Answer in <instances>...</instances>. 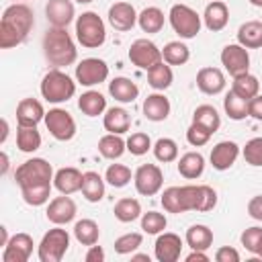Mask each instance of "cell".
<instances>
[{
  "label": "cell",
  "mask_w": 262,
  "mask_h": 262,
  "mask_svg": "<svg viewBox=\"0 0 262 262\" xmlns=\"http://www.w3.org/2000/svg\"><path fill=\"white\" fill-rule=\"evenodd\" d=\"M33 27H35V16L27 4L16 2V4L6 6L0 18V47L12 49L25 43Z\"/></svg>",
  "instance_id": "1"
},
{
  "label": "cell",
  "mask_w": 262,
  "mask_h": 262,
  "mask_svg": "<svg viewBox=\"0 0 262 262\" xmlns=\"http://www.w3.org/2000/svg\"><path fill=\"white\" fill-rule=\"evenodd\" d=\"M43 55L49 61V66L53 68H66L72 66L78 59V49L76 43L72 39V35L68 33V29H59V27H49L43 35Z\"/></svg>",
  "instance_id": "2"
},
{
  "label": "cell",
  "mask_w": 262,
  "mask_h": 262,
  "mask_svg": "<svg viewBox=\"0 0 262 262\" xmlns=\"http://www.w3.org/2000/svg\"><path fill=\"white\" fill-rule=\"evenodd\" d=\"M76 94V82L61 72L59 68H51L43 80H41V96L51 102V104H59V102H68L72 96Z\"/></svg>",
  "instance_id": "3"
},
{
  "label": "cell",
  "mask_w": 262,
  "mask_h": 262,
  "mask_svg": "<svg viewBox=\"0 0 262 262\" xmlns=\"http://www.w3.org/2000/svg\"><path fill=\"white\" fill-rule=\"evenodd\" d=\"M76 39L86 49H96L106 41V27L98 12L86 10L76 16Z\"/></svg>",
  "instance_id": "4"
},
{
  "label": "cell",
  "mask_w": 262,
  "mask_h": 262,
  "mask_svg": "<svg viewBox=\"0 0 262 262\" xmlns=\"http://www.w3.org/2000/svg\"><path fill=\"white\" fill-rule=\"evenodd\" d=\"M168 20L180 39H194L203 27V16L188 4H172Z\"/></svg>",
  "instance_id": "5"
},
{
  "label": "cell",
  "mask_w": 262,
  "mask_h": 262,
  "mask_svg": "<svg viewBox=\"0 0 262 262\" xmlns=\"http://www.w3.org/2000/svg\"><path fill=\"white\" fill-rule=\"evenodd\" d=\"M14 180H16V184L20 188L39 186V184H51V180H53V168L43 158H31V160L23 162L16 168Z\"/></svg>",
  "instance_id": "6"
},
{
  "label": "cell",
  "mask_w": 262,
  "mask_h": 262,
  "mask_svg": "<svg viewBox=\"0 0 262 262\" xmlns=\"http://www.w3.org/2000/svg\"><path fill=\"white\" fill-rule=\"evenodd\" d=\"M68 248H70V233L61 229V225H55L41 237L37 246V256L41 262H59L66 256Z\"/></svg>",
  "instance_id": "7"
},
{
  "label": "cell",
  "mask_w": 262,
  "mask_h": 262,
  "mask_svg": "<svg viewBox=\"0 0 262 262\" xmlns=\"http://www.w3.org/2000/svg\"><path fill=\"white\" fill-rule=\"evenodd\" d=\"M45 127L57 141H70L76 135V121L66 108H49L45 113Z\"/></svg>",
  "instance_id": "8"
},
{
  "label": "cell",
  "mask_w": 262,
  "mask_h": 262,
  "mask_svg": "<svg viewBox=\"0 0 262 262\" xmlns=\"http://www.w3.org/2000/svg\"><path fill=\"white\" fill-rule=\"evenodd\" d=\"M133 184L141 196H154L162 190L164 174L156 164H141L133 174Z\"/></svg>",
  "instance_id": "9"
},
{
  "label": "cell",
  "mask_w": 262,
  "mask_h": 262,
  "mask_svg": "<svg viewBox=\"0 0 262 262\" xmlns=\"http://www.w3.org/2000/svg\"><path fill=\"white\" fill-rule=\"evenodd\" d=\"M129 59H131L133 66H137V68H141V70H145V72H147L149 68H154L156 63L164 61V59H162V49H160L154 41H149V39H145V37L135 39V41L131 43V47H129Z\"/></svg>",
  "instance_id": "10"
},
{
  "label": "cell",
  "mask_w": 262,
  "mask_h": 262,
  "mask_svg": "<svg viewBox=\"0 0 262 262\" xmlns=\"http://www.w3.org/2000/svg\"><path fill=\"white\" fill-rule=\"evenodd\" d=\"M221 66L225 68V72L235 78V76H242V74H248L250 72V53L244 45L239 43H229L221 49Z\"/></svg>",
  "instance_id": "11"
},
{
  "label": "cell",
  "mask_w": 262,
  "mask_h": 262,
  "mask_svg": "<svg viewBox=\"0 0 262 262\" xmlns=\"http://www.w3.org/2000/svg\"><path fill=\"white\" fill-rule=\"evenodd\" d=\"M108 78V66L104 59L98 57H86L76 66V82L92 88L96 84H102Z\"/></svg>",
  "instance_id": "12"
},
{
  "label": "cell",
  "mask_w": 262,
  "mask_h": 262,
  "mask_svg": "<svg viewBox=\"0 0 262 262\" xmlns=\"http://www.w3.org/2000/svg\"><path fill=\"white\" fill-rule=\"evenodd\" d=\"M33 237L25 231L10 235L8 244L2 250V262H27L33 254Z\"/></svg>",
  "instance_id": "13"
},
{
  "label": "cell",
  "mask_w": 262,
  "mask_h": 262,
  "mask_svg": "<svg viewBox=\"0 0 262 262\" xmlns=\"http://www.w3.org/2000/svg\"><path fill=\"white\" fill-rule=\"evenodd\" d=\"M76 213H78V207L70 194H61V196L51 199L47 205V211H45L47 219L53 225H68L70 221H74Z\"/></svg>",
  "instance_id": "14"
},
{
  "label": "cell",
  "mask_w": 262,
  "mask_h": 262,
  "mask_svg": "<svg viewBox=\"0 0 262 262\" xmlns=\"http://www.w3.org/2000/svg\"><path fill=\"white\" fill-rule=\"evenodd\" d=\"M182 254V239L180 235L172 231L158 233V239L154 244V256L158 262H176Z\"/></svg>",
  "instance_id": "15"
},
{
  "label": "cell",
  "mask_w": 262,
  "mask_h": 262,
  "mask_svg": "<svg viewBox=\"0 0 262 262\" xmlns=\"http://www.w3.org/2000/svg\"><path fill=\"white\" fill-rule=\"evenodd\" d=\"M108 25L115 29V31H131L135 25H137V12H135V6L129 4V2H115L111 4L108 8Z\"/></svg>",
  "instance_id": "16"
},
{
  "label": "cell",
  "mask_w": 262,
  "mask_h": 262,
  "mask_svg": "<svg viewBox=\"0 0 262 262\" xmlns=\"http://www.w3.org/2000/svg\"><path fill=\"white\" fill-rule=\"evenodd\" d=\"M225 74L223 70L219 68H213V66H207V68H201L196 72V88L207 94V96H215V94H221L225 90Z\"/></svg>",
  "instance_id": "17"
},
{
  "label": "cell",
  "mask_w": 262,
  "mask_h": 262,
  "mask_svg": "<svg viewBox=\"0 0 262 262\" xmlns=\"http://www.w3.org/2000/svg\"><path fill=\"white\" fill-rule=\"evenodd\" d=\"M45 16L51 27L68 29V25L76 18V8L72 0H49L45 4Z\"/></svg>",
  "instance_id": "18"
},
{
  "label": "cell",
  "mask_w": 262,
  "mask_h": 262,
  "mask_svg": "<svg viewBox=\"0 0 262 262\" xmlns=\"http://www.w3.org/2000/svg\"><path fill=\"white\" fill-rule=\"evenodd\" d=\"M237 156H239V145H237L235 141L225 139V141H219V143L213 145L209 160H211V166H213L215 170L225 172V170H229V168L235 164Z\"/></svg>",
  "instance_id": "19"
},
{
  "label": "cell",
  "mask_w": 262,
  "mask_h": 262,
  "mask_svg": "<svg viewBox=\"0 0 262 262\" xmlns=\"http://www.w3.org/2000/svg\"><path fill=\"white\" fill-rule=\"evenodd\" d=\"M229 23V8L223 0H211L207 6H205V12H203V25L213 31V33H219L227 27Z\"/></svg>",
  "instance_id": "20"
},
{
  "label": "cell",
  "mask_w": 262,
  "mask_h": 262,
  "mask_svg": "<svg viewBox=\"0 0 262 262\" xmlns=\"http://www.w3.org/2000/svg\"><path fill=\"white\" fill-rule=\"evenodd\" d=\"M45 121V108L37 98H23L16 104V123L23 127H37Z\"/></svg>",
  "instance_id": "21"
},
{
  "label": "cell",
  "mask_w": 262,
  "mask_h": 262,
  "mask_svg": "<svg viewBox=\"0 0 262 262\" xmlns=\"http://www.w3.org/2000/svg\"><path fill=\"white\" fill-rule=\"evenodd\" d=\"M82 176H84V172H80L74 166L59 168L53 174V186L59 190V194H74L82 188Z\"/></svg>",
  "instance_id": "22"
},
{
  "label": "cell",
  "mask_w": 262,
  "mask_h": 262,
  "mask_svg": "<svg viewBox=\"0 0 262 262\" xmlns=\"http://www.w3.org/2000/svg\"><path fill=\"white\" fill-rule=\"evenodd\" d=\"M170 100L162 94V92H154V94H147V98L143 100V117L147 121H154V123H160V121H166L168 115H170Z\"/></svg>",
  "instance_id": "23"
},
{
  "label": "cell",
  "mask_w": 262,
  "mask_h": 262,
  "mask_svg": "<svg viewBox=\"0 0 262 262\" xmlns=\"http://www.w3.org/2000/svg\"><path fill=\"white\" fill-rule=\"evenodd\" d=\"M108 94L115 100L123 102V104L135 102L137 96H139V86L135 82H131L129 78H125V76H117V78H113L108 82Z\"/></svg>",
  "instance_id": "24"
},
{
  "label": "cell",
  "mask_w": 262,
  "mask_h": 262,
  "mask_svg": "<svg viewBox=\"0 0 262 262\" xmlns=\"http://www.w3.org/2000/svg\"><path fill=\"white\" fill-rule=\"evenodd\" d=\"M102 125L108 133H117V135H123L129 131L131 127V115L123 108V106H111L104 111L102 115Z\"/></svg>",
  "instance_id": "25"
},
{
  "label": "cell",
  "mask_w": 262,
  "mask_h": 262,
  "mask_svg": "<svg viewBox=\"0 0 262 262\" xmlns=\"http://www.w3.org/2000/svg\"><path fill=\"white\" fill-rule=\"evenodd\" d=\"M205 172V158L199 151H186L178 160V174L186 180H196Z\"/></svg>",
  "instance_id": "26"
},
{
  "label": "cell",
  "mask_w": 262,
  "mask_h": 262,
  "mask_svg": "<svg viewBox=\"0 0 262 262\" xmlns=\"http://www.w3.org/2000/svg\"><path fill=\"white\" fill-rule=\"evenodd\" d=\"M104 178L98 174V172H94V170H88V172H84V176H82V194H84V199L88 201V203H98V201H102L104 199Z\"/></svg>",
  "instance_id": "27"
},
{
  "label": "cell",
  "mask_w": 262,
  "mask_h": 262,
  "mask_svg": "<svg viewBox=\"0 0 262 262\" xmlns=\"http://www.w3.org/2000/svg\"><path fill=\"white\" fill-rule=\"evenodd\" d=\"M237 43L246 49L262 47V20H248L237 29Z\"/></svg>",
  "instance_id": "28"
},
{
  "label": "cell",
  "mask_w": 262,
  "mask_h": 262,
  "mask_svg": "<svg viewBox=\"0 0 262 262\" xmlns=\"http://www.w3.org/2000/svg\"><path fill=\"white\" fill-rule=\"evenodd\" d=\"M78 108H80L86 117L104 115V111H106V98H104L98 90H86V92H82V96L78 98Z\"/></svg>",
  "instance_id": "29"
},
{
  "label": "cell",
  "mask_w": 262,
  "mask_h": 262,
  "mask_svg": "<svg viewBox=\"0 0 262 262\" xmlns=\"http://www.w3.org/2000/svg\"><path fill=\"white\" fill-rule=\"evenodd\" d=\"M172 80H174V74H172V66L166 63V61H160L156 63L154 68L147 70V84L158 90V92H164L166 88L172 86Z\"/></svg>",
  "instance_id": "30"
},
{
  "label": "cell",
  "mask_w": 262,
  "mask_h": 262,
  "mask_svg": "<svg viewBox=\"0 0 262 262\" xmlns=\"http://www.w3.org/2000/svg\"><path fill=\"white\" fill-rule=\"evenodd\" d=\"M98 151L106 160H119L127 151V141L117 133H106L98 139Z\"/></svg>",
  "instance_id": "31"
},
{
  "label": "cell",
  "mask_w": 262,
  "mask_h": 262,
  "mask_svg": "<svg viewBox=\"0 0 262 262\" xmlns=\"http://www.w3.org/2000/svg\"><path fill=\"white\" fill-rule=\"evenodd\" d=\"M186 244L190 246V250H209L213 246V231L203 225V223H196V225H190L186 229V235H184Z\"/></svg>",
  "instance_id": "32"
},
{
  "label": "cell",
  "mask_w": 262,
  "mask_h": 262,
  "mask_svg": "<svg viewBox=\"0 0 262 262\" xmlns=\"http://www.w3.org/2000/svg\"><path fill=\"white\" fill-rule=\"evenodd\" d=\"M137 25L143 33L147 35H154V33H160L164 29V12L158 8V6H147L139 12L137 16Z\"/></svg>",
  "instance_id": "33"
},
{
  "label": "cell",
  "mask_w": 262,
  "mask_h": 262,
  "mask_svg": "<svg viewBox=\"0 0 262 262\" xmlns=\"http://www.w3.org/2000/svg\"><path fill=\"white\" fill-rule=\"evenodd\" d=\"M115 217L121 221V223H131L135 219L141 217V203L137 199H131V196H123L115 203V209H113Z\"/></svg>",
  "instance_id": "34"
},
{
  "label": "cell",
  "mask_w": 262,
  "mask_h": 262,
  "mask_svg": "<svg viewBox=\"0 0 262 262\" xmlns=\"http://www.w3.org/2000/svg\"><path fill=\"white\" fill-rule=\"evenodd\" d=\"M74 237L82 246H94V244H98L100 227H98V223L94 219H80L74 225Z\"/></svg>",
  "instance_id": "35"
},
{
  "label": "cell",
  "mask_w": 262,
  "mask_h": 262,
  "mask_svg": "<svg viewBox=\"0 0 262 262\" xmlns=\"http://www.w3.org/2000/svg\"><path fill=\"white\" fill-rule=\"evenodd\" d=\"M162 59L170 66H184L190 59V49L182 41H168L162 49Z\"/></svg>",
  "instance_id": "36"
},
{
  "label": "cell",
  "mask_w": 262,
  "mask_h": 262,
  "mask_svg": "<svg viewBox=\"0 0 262 262\" xmlns=\"http://www.w3.org/2000/svg\"><path fill=\"white\" fill-rule=\"evenodd\" d=\"M223 108H225V115L231 121H244L246 117H250V113H248V100L242 98V96H237L231 88H229V92L223 98Z\"/></svg>",
  "instance_id": "37"
},
{
  "label": "cell",
  "mask_w": 262,
  "mask_h": 262,
  "mask_svg": "<svg viewBox=\"0 0 262 262\" xmlns=\"http://www.w3.org/2000/svg\"><path fill=\"white\" fill-rule=\"evenodd\" d=\"M231 90H233L237 96L250 100V98H254L256 94H260V82H258L256 76H252V74L248 72V74H242V76H235V78H233Z\"/></svg>",
  "instance_id": "38"
},
{
  "label": "cell",
  "mask_w": 262,
  "mask_h": 262,
  "mask_svg": "<svg viewBox=\"0 0 262 262\" xmlns=\"http://www.w3.org/2000/svg\"><path fill=\"white\" fill-rule=\"evenodd\" d=\"M192 121L207 127L211 133H215L221 127V115L217 113V108L213 104H199L192 113Z\"/></svg>",
  "instance_id": "39"
},
{
  "label": "cell",
  "mask_w": 262,
  "mask_h": 262,
  "mask_svg": "<svg viewBox=\"0 0 262 262\" xmlns=\"http://www.w3.org/2000/svg\"><path fill=\"white\" fill-rule=\"evenodd\" d=\"M16 147L25 154H33L41 147V133L37 131V127H23L18 125L16 131Z\"/></svg>",
  "instance_id": "40"
},
{
  "label": "cell",
  "mask_w": 262,
  "mask_h": 262,
  "mask_svg": "<svg viewBox=\"0 0 262 262\" xmlns=\"http://www.w3.org/2000/svg\"><path fill=\"white\" fill-rule=\"evenodd\" d=\"M151 149H154L156 160L162 162V164H170V162H174L178 158V143L174 139H170V137H160L154 143Z\"/></svg>",
  "instance_id": "41"
},
{
  "label": "cell",
  "mask_w": 262,
  "mask_h": 262,
  "mask_svg": "<svg viewBox=\"0 0 262 262\" xmlns=\"http://www.w3.org/2000/svg\"><path fill=\"white\" fill-rule=\"evenodd\" d=\"M131 178H133L131 168L125 166V164H111V166L106 168V172H104V180H106L111 186H115V188L127 186V184L131 182Z\"/></svg>",
  "instance_id": "42"
},
{
  "label": "cell",
  "mask_w": 262,
  "mask_h": 262,
  "mask_svg": "<svg viewBox=\"0 0 262 262\" xmlns=\"http://www.w3.org/2000/svg\"><path fill=\"white\" fill-rule=\"evenodd\" d=\"M20 196L27 205L31 207H41L45 203H49L51 196V184H39V186H29V188H20Z\"/></svg>",
  "instance_id": "43"
},
{
  "label": "cell",
  "mask_w": 262,
  "mask_h": 262,
  "mask_svg": "<svg viewBox=\"0 0 262 262\" xmlns=\"http://www.w3.org/2000/svg\"><path fill=\"white\" fill-rule=\"evenodd\" d=\"M168 225V219L164 213H158V211H147V213H141V229L143 233L147 235H158L166 229Z\"/></svg>",
  "instance_id": "44"
},
{
  "label": "cell",
  "mask_w": 262,
  "mask_h": 262,
  "mask_svg": "<svg viewBox=\"0 0 262 262\" xmlns=\"http://www.w3.org/2000/svg\"><path fill=\"white\" fill-rule=\"evenodd\" d=\"M160 203H162L164 211H168V213H186L180 186H168V188L162 192Z\"/></svg>",
  "instance_id": "45"
},
{
  "label": "cell",
  "mask_w": 262,
  "mask_h": 262,
  "mask_svg": "<svg viewBox=\"0 0 262 262\" xmlns=\"http://www.w3.org/2000/svg\"><path fill=\"white\" fill-rule=\"evenodd\" d=\"M217 205V192L209 184H196V211L207 213L213 211Z\"/></svg>",
  "instance_id": "46"
},
{
  "label": "cell",
  "mask_w": 262,
  "mask_h": 262,
  "mask_svg": "<svg viewBox=\"0 0 262 262\" xmlns=\"http://www.w3.org/2000/svg\"><path fill=\"white\" fill-rule=\"evenodd\" d=\"M141 242H143V235L139 233V231H131V233H123V235H119L117 239H115V252L117 254H121V256H125V254H133L139 246H141Z\"/></svg>",
  "instance_id": "47"
},
{
  "label": "cell",
  "mask_w": 262,
  "mask_h": 262,
  "mask_svg": "<svg viewBox=\"0 0 262 262\" xmlns=\"http://www.w3.org/2000/svg\"><path fill=\"white\" fill-rule=\"evenodd\" d=\"M151 147H154V145H151V139H149V135L143 133V131H135V133H131V135L127 137V151H129L131 156H143V154H147Z\"/></svg>",
  "instance_id": "48"
},
{
  "label": "cell",
  "mask_w": 262,
  "mask_h": 262,
  "mask_svg": "<svg viewBox=\"0 0 262 262\" xmlns=\"http://www.w3.org/2000/svg\"><path fill=\"white\" fill-rule=\"evenodd\" d=\"M242 156L246 160V164L254 166V168H260L262 166V137H252L244 149H242Z\"/></svg>",
  "instance_id": "49"
},
{
  "label": "cell",
  "mask_w": 262,
  "mask_h": 262,
  "mask_svg": "<svg viewBox=\"0 0 262 262\" xmlns=\"http://www.w3.org/2000/svg\"><path fill=\"white\" fill-rule=\"evenodd\" d=\"M211 131L207 129V127H203V125H199V123H190V127L186 129V141L192 145V147H203V145H207L209 143V139H211Z\"/></svg>",
  "instance_id": "50"
},
{
  "label": "cell",
  "mask_w": 262,
  "mask_h": 262,
  "mask_svg": "<svg viewBox=\"0 0 262 262\" xmlns=\"http://www.w3.org/2000/svg\"><path fill=\"white\" fill-rule=\"evenodd\" d=\"M239 242H242V246H244L250 254L256 256V254H258V248H260V244H262V227L254 225V227L244 229L242 235H239Z\"/></svg>",
  "instance_id": "51"
},
{
  "label": "cell",
  "mask_w": 262,
  "mask_h": 262,
  "mask_svg": "<svg viewBox=\"0 0 262 262\" xmlns=\"http://www.w3.org/2000/svg\"><path fill=\"white\" fill-rule=\"evenodd\" d=\"M180 192H182L184 209L196 211V184H184V186H180Z\"/></svg>",
  "instance_id": "52"
},
{
  "label": "cell",
  "mask_w": 262,
  "mask_h": 262,
  "mask_svg": "<svg viewBox=\"0 0 262 262\" xmlns=\"http://www.w3.org/2000/svg\"><path fill=\"white\" fill-rule=\"evenodd\" d=\"M215 260L217 262H239V252L231 246H221L215 252Z\"/></svg>",
  "instance_id": "53"
},
{
  "label": "cell",
  "mask_w": 262,
  "mask_h": 262,
  "mask_svg": "<svg viewBox=\"0 0 262 262\" xmlns=\"http://www.w3.org/2000/svg\"><path fill=\"white\" fill-rule=\"evenodd\" d=\"M248 215L256 221H262V194H256L248 201Z\"/></svg>",
  "instance_id": "54"
},
{
  "label": "cell",
  "mask_w": 262,
  "mask_h": 262,
  "mask_svg": "<svg viewBox=\"0 0 262 262\" xmlns=\"http://www.w3.org/2000/svg\"><path fill=\"white\" fill-rule=\"evenodd\" d=\"M248 113L252 119L262 123V94H256L254 98L248 100Z\"/></svg>",
  "instance_id": "55"
},
{
  "label": "cell",
  "mask_w": 262,
  "mask_h": 262,
  "mask_svg": "<svg viewBox=\"0 0 262 262\" xmlns=\"http://www.w3.org/2000/svg\"><path fill=\"white\" fill-rule=\"evenodd\" d=\"M86 262H104V250L100 246H88V252L84 256Z\"/></svg>",
  "instance_id": "56"
},
{
  "label": "cell",
  "mask_w": 262,
  "mask_h": 262,
  "mask_svg": "<svg viewBox=\"0 0 262 262\" xmlns=\"http://www.w3.org/2000/svg\"><path fill=\"white\" fill-rule=\"evenodd\" d=\"M186 262H209V256L205 254V250H192L186 256Z\"/></svg>",
  "instance_id": "57"
},
{
  "label": "cell",
  "mask_w": 262,
  "mask_h": 262,
  "mask_svg": "<svg viewBox=\"0 0 262 262\" xmlns=\"http://www.w3.org/2000/svg\"><path fill=\"white\" fill-rule=\"evenodd\" d=\"M8 239H10V237H8V229L2 225V227H0V246L4 248V246L8 244Z\"/></svg>",
  "instance_id": "58"
},
{
  "label": "cell",
  "mask_w": 262,
  "mask_h": 262,
  "mask_svg": "<svg viewBox=\"0 0 262 262\" xmlns=\"http://www.w3.org/2000/svg\"><path fill=\"white\" fill-rule=\"evenodd\" d=\"M6 137H8V121H6V119H2V137H0V143H4V141H6Z\"/></svg>",
  "instance_id": "59"
},
{
  "label": "cell",
  "mask_w": 262,
  "mask_h": 262,
  "mask_svg": "<svg viewBox=\"0 0 262 262\" xmlns=\"http://www.w3.org/2000/svg\"><path fill=\"white\" fill-rule=\"evenodd\" d=\"M2 174H6L8 172V156H6V151H2V170H0Z\"/></svg>",
  "instance_id": "60"
},
{
  "label": "cell",
  "mask_w": 262,
  "mask_h": 262,
  "mask_svg": "<svg viewBox=\"0 0 262 262\" xmlns=\"http://www.w3.org/2000/svg\"><path fill=\"white\" fill-rule=\"evenodd\" d=\"M131 260H143V262H149V256L147 254H131Z\"/></svg>",
  "instance_id": "61"
},
{
  "label": "cell",
  "mask_w": 262,
  "mask_h": 262,
  "mask_svg": "<svg viewBox=\"0 0 262 262\" xmlns=\"http://www.w3.org/2000/svg\"><path fill=\"white\" fill-rule=\"evenodd\" d=\"M252 6H256V8H262V0H248Z\"/></svg>",
  "instance_id": "62"
},
{
  "label": "cell",
  "mask_w": 262,
  "mask_h": 262,
  "mask_svg": "<svg viewBox=\"0 0 262 262\" xmlns=\"http://www.w3.org/2000/svg\"><path fill=\"white\" fill-rule=\"evenodd\" d=\"M74 2H78V4H90V2H94V0H74Z\"/></svg>",
  "instance_id": "63"
},
{
  "label": "cell",
  "mask_w": 262,
  "mask_h": 262,
  "mask_svg": "<svg viewBox=\"0 0 262 262\" xmlns=\"http://www.w3.org/2000/svg\"><path fill=\"white\" fill-rule=\"evenodd\" d=\"M256 256H258V258L262 260V244H260V248H258V254H256Z\"/></svg>",
  "instance_id": "64"
}]
</instances>
